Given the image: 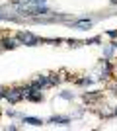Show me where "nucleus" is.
Listing matches in <instances>:
<instances>
[{
  "mask_svg": "<svg viewBox=\"0 0 117 131\" xmlns=\"http://www.w3.org/2000/svg\"><path fill=\"white\" fill-rule=\"evenodd\" d=\"M18 39L22 41V45H37L41 39L35 37L33 33H29V31H20L18 33Z\"/></svg>",
  "mask_w": 117,
  "mask_h": 131,
  "instance_id": "1",
  "label": "nucleus"
},
{
  "mask_svg": "<svg viewBox=\"0 0 117 131\" xmlns=\"http://www.w3.org/2000/svg\"><path fill=\"white\" fill-rule=\"evenodd\" d=\"M20 12H25V14H29V16H33V14H47V8L41 6V4H37V6L28 4V6H20Z\"/></svg>",
  "mask_w": 117,
  "mask_h": 131,
  "instance_id": "2",
  "label": "nucleus"
},
{
  "mask_svg": "<svg viewBox=\"0 0 117 131\" xmlns=\"http://www.w3.org/2000/svg\"><path fill=\"white\" fill-rule=\"evenodd\" d=\"M4 98L10 104H16L22 100V92H20V88H10V90H4Z\"/></svg>",
  "mask_w": 117,
  "mask_h": 131,
  "instance_id": "3",
  "label": "nucleus"
},
{
  "mask_svg": "<svg viewBox=\"0 0 117 131\" xmlns=\"http://www.w3.org/2000/svg\"><path fill=\"white\" fill-rule=\"evenodd\" d=\"M33 82H35V86L41 88V90H43V88H49V86H51V78H49V74H41V77H37Z\"/></svg>",
  "mask_w": 117,
  "mask_h": 131,
  "instance_id": "4",
  "label": "nucleus"
},
{
  "mask_svg": "<svg viewBox=\"0 0 117 131\" xmlns=\"http://www.w3.org/2000/svg\"><path fill=\"white\" fill-rule=\"evenodd\" d=\"M2 43H4V49H14V47H18V45H22V41H20L18 35H16V37H6V39H2Z\"/></svg>",
  "mask_w": 117,
  "mask_h": 131,
  "instance_id": "5",
  "label": "nucleus"
},
{
  "mask_svg": "<svg viewBox=\"0 0 117 131\" xmlns=\"http://www.w3.org/2000/svg\"><path fill=\"white\" fill-rule=\"evenodd\" d=\"M68 121H70L68 117H51L49 123H59V125H67Z\"/></svg>",
  "mask_w": 117,
  "mask_h": 131,
  "instance_id": "6",
  "label": "nucleus"
},
{
  "mask_svg": "<svg viewBox=\"0 0 117 131\" xmlns=\"http://www.w3.org/2000/svg\"><path fill=\"white\" fill-rule=\"evenodd\" d=\"M111 55H113V43H111V45H106V47H103V57H106L107 61L111 59Z\"/></svg>",
  "mask_w": 117,
  "mask_h": 131,
  "instance_id": "7",
  "label": "nucleus"
},
{
  "mask_svg": "<svg viewBox=\"0 0 117 131\" xmlns=\"http://www.w3.org/2000/svg\"><path fill=\"white\" fill-rule=\"evenodd\" d=\"M23 121H25V123H29V125H41V123H43V121L37 119V117H23Z\"/></svg>",
  "mask_w": 117,
  "mask_h": 131,
  "instance_id": "8",
  "label": "nucleus"
},
{
  "mask_svg": "<svg viewBox=\"0 0 117 131\" xmlns=\"http://www.w3.org/2000/svg\"><path fill=\"white\" fill-rule=\"evenodd\" d=\"M74 26H76V27H90L92 22H90V20H80V22H76Z\"/></svg>",
  "mask_w": 117,
  "mask_h": 131,
  "instance_id": "9",
  "label": "nucleus"
},
{
  "mask_svg": "<svg viewBox=\"0 0 117 131\" xmlns=\"http://www.w3.org/2000/svg\"><path fill=\"white\" fill-rule=\"evenodd\" d=\"M84 98H86V100L90 102V100H98V98H100V94H86Z\"/></svg>",
  "mask_w": 117,
  "mask_h": 131,
  "instance_id": "10",
  "label": "nucleus"
},
{
  "mask_svg": "<svg viewBox=\"0 0 117 131\" xmlns=\"http://www.w3.org/2000/svg\"><path fill=\"white\" fill-rule=\"evenodd\" d=\"M101 115H103V117H111L113 112H111V110H101Z\"/></svg>",
  "mask_w": 117,
  "mask_h": 131,
  "instance_id": "11",
  "label": "nucleus"
},
{
  "mask_svg": "<svg viewBox=\"0 0 117 131\" xmlns=\"http://www.w3.org/2000/svg\"><path fill=\"white\" fill-rule=\"evenodd\" d=\"M61 96H62L64 100H72V94H70V92H62Z\"/></svg>",
  "mask_w": 117,
  "mask_h": 131,
  "instance_id": "12",
  "label": "nucleus"
},
{
  "mask_svg": "<svg viewBox=\"0 0 117 131\" xmlns=\"http://www.w3.org/2000/svg\"><path fill=\"white\" fill-rule=\"evenodd\" d=\"M25 2H35V4H43L45 0H25Z\"/></svg>",
  "mask_w": 117,
  "mask_h": 131,
  "instance_id": "13",
  "label": "nucleus"
},
{
  "mask_svg": "<svg viewBox=\"0 0 117 131\" xmlns=\"http://www.w3.org/2000/svg\"><path fill=\"white\" fill-rule=\"evenodd\" d=\"M111 4H117V0H111Z\"/></svg>",
  "mask_w": 117,
  "mask_h": 131,
  "instance_id": "14",
  "label": "nucleus"
},
{
  "mask_svg": "<svg viewBox=\"0 0 117 131\" xmlns=\"http://www.w3.org/2000/svg\"><path fill=\"white\" fill-rule=\"evenodd\" d=\"M113 115H117V110H115V112H113Z\"/></svg>",
  "mask_w": 117,
  "mask_h": 131,
  "instance_id": "15",
  "label": "nucleus"
},
{
  "mask_svg": "<svg viewBox=\"0 0 117 131\" xmlns=\"http://www.w3.org/2000/svg\"><path fill=\"white\" fill-rule=\"evenodd\" d=\"M0 18H2V16H0Z\"/></svg>",
  "mask_w": 117,
  "mask_h": 131,
  "instance_id": "16",
  "label": "nucleus"
}]
</instances>
